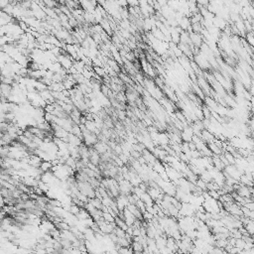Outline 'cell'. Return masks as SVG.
Wrapping results in <instances>:
<instances>
[{"instance_id": "6da1fadb", "label": "cell", "mask_w": 254, "mask_h": 254, "mask_svg": "<svg viewBox=\"0 0 254 254\" xmlns=\"http://www.w3.org/2000/svg\"><path fill=\"white\" fill-rule=\"evenodd\" d=\"M52 167H53V164H52L51 161H43L40 165V169L42 170L43 173H46V172L51 171Z\"/></svg>"}, {"instance_id": "7a4b0ae2", "label": "cell", "mask_w": 254, "mask_h": 254, "mask_svg": "<svg viewBox=\"0 0 254 254\" xmlns=\"http://www.w3.org/2000/svg\"><path fill=\"white\" fill-rule=\"evenodd\" d=\"M243 226L245 227V228H246L247 232L249 233L250 235H252V236L254 235V220L249 219V220H248V222L245 223Z\"/></svg>"}, {"instance_id": "3957f363", "label": "cell", "mask_w": 254, "mask_h": 254, "mask_svg": "<svg viewBox=\"0 0 254 254\" xmlns=\"http://www.w3.org/2000/svg\"><path fill=\"white\" fill-rule=\"evenodd\" d=\"M103 219H104L106 222L110 223V222H114L115 221V217H113L111 214H109L108 211H103V215H102Z\"/></svg>"}]
</instances>
